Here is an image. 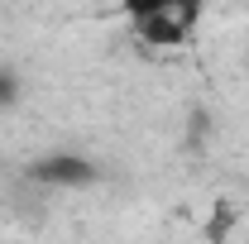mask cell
Listing matches in <instances>:
<instances>
[{
	"label": "cell",
	"mask_w": 249,
	"mask_h": 244,
	"mask_svg": "<svg viewBox=\"0 0 249 244\" xmlns=\"http://www.w3.org/2000/svg\"><path fill=\"white\" fill-rule=\"evenodd\" d=\"M34 182L43 187H91L96 182V163L82 153H53V158H38L29 168Z\"/></svg>",
	"instance_id": "6da1fadb"
},
{
	"label": "cell",
	"mask_w": 249,
	"mask_h": 244,
	"mask_svg": "<svg viewBox=\"0 0 249 244\" xmlns=\"http://www.w3.org/2000/svg\"><path fill=\"white\" fill-rule=\"evenodd\" d=\"M206 134H211V120H206V110H196L192 124H187V144L196 149V144H206Z\"/></svg>",
	"instance_id": "5b68a950"
},
{
	"label": "cell",
	"mask_w": 249,
	"mask_h": 244,
	"mask_svg": "<svg viewBox=\"0 0 249 244\" xmlns=\"http://www.w3.org/2000/svg\"><path fill=\"white\" fill-rule=\"evenodd\" d=\"M15 101H19V77L10 67H0V110H10Z\"/></svg>",
	"instance_id": "277c9868"
},
{
	"label": "cell",
	"mask_w": 249,
	"mask_h": 244,
	"mask_svg": "<svg viewBox=\"0 0 249 244\" xmlns=\"http://www.w3.org/2000/svg\"><path fill=\"white\" fill-rule=\"evenodd\" d=\"M134 29H139V38H149L158 48H173L192 34V19L187 15H149V19H134Z\"/></svg>",
	"instance_id": "7a4b0ae2"
},
{
	"label": "cell",
	"mask_w": 249,
	"mask_h": 244,
	"mask_svg": "<svg viewBox=\"0 0 249 244\" xmlns=\"http://www.w3.org/2000/svg\"><path fill=\"white\" fill-rule=\"evenodd\" d=\"M124 15L129 19H149V15H187V19H196V10L187 0H124Z\"/></svg>",
	"instance_id": "3957f363"
}]
</instances>
